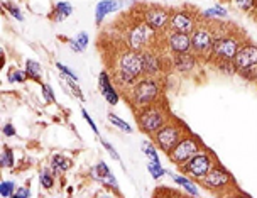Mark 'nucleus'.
<instances>
[{
  "mask_svg": "<svg viewBox=\"0 0 257 198\" xmlns=\"http://www.w3.org/2000/svg\"><path fill=\"white\" fill-rule=\"evenodd\" d=\"M245 43V34L235 29L233 26H225L223 22L215 24V41L212 46L208 63L218 61H233V56L237 54L238 48Z\"/></svg>",
  "mask_w": 257,
  "mask_h": 198,
  "instance_id": "1",
  "label": "nucleus"
},
{
  "mask_svg": "<svg viewBox=\"0 0 257 198\" xmlns=\"http://www.w3.org/2000/svg\"><path fill=\"white\" fill-rule=\"evenodd\" d=\"M110 76L122 88L131 90L142 78V54L131 48L118 51L115 64L112 66Z\"/></svg>",
  "mask_w": 257,
  "mask_h": 198,
  "instance_id": "2",
  "label": "nucleus"
},
{
  "mask_svg": "<svg viewBox=\"0 0 257 198\" xmlns=\"http://www.w3.org/2000/svg\"><path fill=\"white\" fill-rule=\"evenodd\" d=\"M161 96V85L153 76H142L137 83L127 90V98L134 109H142L158 102Z\"/></svg>",
  "mask_w": 257,
  "mask_h": 198,
  "instance_id": "3",
  "label": "nucleus"
},
{
  "mask_svg": "<svg viewBox=\"0 0 257 198\" xmlns=\"http://www.w3.org/2000/svg\"><path fill=\"white\" fill-rule=\"evenodd\" d=\"M136 115H137V126H139L141 131L144 132V134H148L149 137L153 136L156 131H159V129L171 119L166 105H161L159 100L148 105V107L137 109Z\"/></svg>",
  "mask_w": 257,
  "mask_h": 198,
  "instance_id": "4",
  "label": "nucleus"
},
{
  "mask_svg": "<svg viewBox=\"0 0 257 198\" xmlns=\"http://www.w3.org/2000/svg\"><path fill=\"white\" fill-rule=\"evenodd\" d=\"M186 132H188L186 127L183 126L180 121L169 119L159 131H156L154 134L151 136V139H153V142L159 151H163L164 154H169L173 151V147L183 139V136H185Z\"/></svg>",
  "mask_w": 257,
  "mask_h": 198,
  "instance_id": "5",
  "label": "nucleus"
},
{
  "mask_svg": "<svg viewBox=\"0 0 257 198\" xmlns=\"http://www.w3.org/2000/svg\"><path fill=\"white\" fill-rule=\"evenodd\" d=\"M190 36H191V53L196 54L200 59L208 61L215 41V24H212L210 21L200 22Z\"/></svg>",
  "mask_w": 257,
  "mask_h": 198,
  "instance_id": "6",
  "label": "nucleus"
},
{
  "mask_svg": "<svg viewBox=\"0 0 257 198\" xmlns=\"http://www.w3.org/2000/svg\"><path fill=\"white\" fill-rule=\"evenodd\" d=\"M156 32L153 27H149L142 21V17L137 22H134V26L128 29L127 36H125V43H127V48L134 49V51H139L142 53L144 49H149V48H154L153 46V41L156 38Z\"/></svg>",
  "mask_w": 257,
  "mask_h": 198,
  "instance_id": "7",
  "label": "nucleus"
},
{
  "mask_svg": "<svg viewBox=\"0 0 257 198\" xmlns=\"http://www.w3.org/2000/svg\"><path fill=\"white\" fill-rule=\"evenodd\" d=\"M233 64H235L237 75L247 80H254L257 70V44L244 43L238 48L237 54L233 56Z\"/></svg>",
  "mask_w": 257,
  "mask_h": 198,
  "instance_id": "8",
  "label": "nucleus"
},
{
  "mask_svg": "<svg viewBox=\"0 0 257 198\" xmlns=\"http://www.w3.org/2000/svg\"><path fill=\"white\" fill-rule=\"evenodd\" d=\"M213 164H215L213 154L203 147V149L198 151L195 156H191V158L180 168H181V171L186 173L190 178L196 179V181H201V179L210 173V169L213 168Z\"/></svg>",
  "mask_w": 257,
  "mask_h": 198,
  "instance_id": "9",
  "label": "nucleus"
},
{
  "mask_svg": "<svg viewBox=\"0 0 257 198\" xmlns=\"http://www.w3.org/2000/svg\"><path fill=\"white\" fill-rule=\"evenodd\" d=\"M201 185H203L206 190L217 193V195H223V191H228V190H232V188H235L232 174L218 163H215L213 168L210 169V173L201 179Z\"/></svg>",
  "mask_w": 257,
  "mask_h": 198,
  "instance_id": "10",
  "label": "nucleus"
},
{
  "mask_svg": "<svg viewBox=\"0 0 257 198\" xmlns=\"http://www.w3.org/2000/svg\"><path fill=\"white\" fill-rule=\"evenodd\" d=\"M201 149H203V144H201V141L198 139V137L193 136V134H188L186 132V134L183 136V139L173 147V151L168 156H169V161H171L173 164H176V166H183V164H185L191 156H195Z\"/></svg>",
  "mask_w": 257,
  "mask_h": 198,
  "instance_id": "11",
  "label": "nucleus"
},
{
  "mask_svg": "<svg viewBox=\"0 0 257 198\" xmlns=\"http://www.w3.org/2000/svg\"><path fill=\"white\" fill-rule=\"evenodd\" d=\"M198 24H200V16L196 12L190 11V9H176V11L171 12L168 29L191 34Z\"/></svg>",
  "mask_w": 257,
  "mask_h": 198,
  "instance_id": "12",
  "label": "nucleus"
},
{
  "mask_svg": "<svg viewBox=\"0 0 257 198\" xmlns=\"http://www.w3.org/2000/svg\"><path fill=\"white\" fill-rule=\"evenodd\" d=\"M171 12L173 11H169L166 7L151 6V7H146L144 12H142V21H144L149 27H153L156 32L166 31L169 26Z\"/></svg>",
  "mask_w": 257,
  "mask_h": 198,
  "instance_id": "13",
  "label": "nucleus"
},
{
  "mask_svg": "<svg viewBox=\"0 0 257 198\" xmlns=\"http://www.w3.org/2000/svg\"><path fill=\"white\" fill-rule=\"evenodd\" d=\"M142 54V76L156 78L163 73V58L154 48L144 49Z\"/></svg>",
  "mask_w": 257,
  "mask_h": 198,
  "instance_id": "14",
  "label": "nucleus"
},
{
  "mask_svg": "<svg viewBox=\"0 0 257 198\" xmlns=\"http://www.w3.org/2000/svg\"><path fill=\"white\" fill-rule=\"evenodd\" d=\"M166 48L173 54H183L191 51V36L186 32L169 31L166 36Z\"/></svg>",
  "mask_w": 257,
  "mask_h": 198,
  "instance_id": "15",
  "label": "nucleus"
},
{
  "mask_svg": "<svg viewBox=\"0 0 257 198\" xmlns=\"http://www.w3.org/2000/svg\"><path fill=\"white\" fill-rule=\"evenodd\" d=\"M100 91H102L103 98L107 100L108 105H117L118 100H120V95H118L117 88L112 83V76H110L108 71H102L100 73Z\"/></svg>",
  "mask_w": 257,
  "mask_h": 198,
  "instance_id": "16",
  "label": "nucleus"
},
{
  "mask_svg": "<svg viewBox=\"0 0 257 198\" xmlns=\"http://www.w3.org/2000/svg\"><path fill=\"white\" fill-rule=\"evenodd\" d=\"M200 58L196 54L190 53H183V54H174L173 56V68L181 73H191L198 66Z\"/></svg>",
  "mask_w": 257,
  "mask_h": 198,
  "instance_id": "17",
  "label": "nucleus"
},
{
  "mask_svg": "<svg viewBox=\"0 0 257 198\" xmlns=\"http://www.w3.org/2000/svg\"><path fill=\"white\" fill-rule=\"evenodd\" d=\"M122 6H123V0H102V2H98L95 9V22L100 26L108 14L120 11Z\"/></svg>",
  "mask_w": 257,
  "mask_h": 198,
  "instance_id": "18",
  "label": "nucleus"
},
{
  "mask_svg": "<svg viewBox=\"0 0 257 198\" xmlns=\"http://www.w3.org/2000/svg\"><path fill=\"white\" fill-rule=\"evenodd\" d=\"M169 173V176L173 178V181L176 183V185H180L181 188H185V190L190 193L191 196H198L200 195V190H198V186L195 185V183L191 181L188 176H181V174H174L171 171H168Z\"/></svg>",
  "mask_w": 257,
  "mask_h": 198,
  "instance_id": "19",
  "label": "nucleus"
},
{
  "mask_svg": "<svg viewBox=\"0 0 257 198\" xmlns=\"http://www.w3.org/2000/svg\"><path fill=\"white\" fill-rule=\"evenodd\" d=\"M71 14H73V6L70 2H58L53 9L51 19L56 22H61L66 19V17H70Z\"/></svg>",
  "mask_w": 257,
  "mask_h": 198,
  "instance_id": "20",
  "label": "nucleus"
},
{
  "mask_svg": "<svg viewBox=\"0 0 257 198\" xmlns=\"http://www.w3.org/2000/svg\"><path fill=\"white\" fill-rule=\"evenodd\" d=\"M70 168H71L70 158H64V156H61V154H54L51 158V169H53V173L56 174V176H58V174L66 173Z\"/></svg>",
  "mask_w": 257,
  "mask_h": 198,
  "instance_id": "21",
  "label": "nucleus"
},
{
  "mask_svg": "<svg viewBox=\"0 0 257 198\" xmlns=\"http://www.w3.org/2000/svg\"><path fill=\"white\" fill-rule=\"evenodd\" d=\"M88 43H90L88 32H80V34H78L75 39L68 41V44H70V48H71L75 53H81V51H85V49L88 48Z\"/></svg>",
  "mask_w": 257,
  "mask_h": 198,
  "instance_id": "22",
  "label": "nucleus"
},
{
  "mask_svg": "<svg viewBox=\"0 0 257 198\" xmlns=\"http://www.w3.org/2000/svg\"><path fill=\"white\" fill-rule=\"evenodd\" d=\"M110 174H112V171H110V168L103 163V161H100V163L96 164L95 168H91V176H93L96 181L102 183V185H103L105 181H107Z\"/></svg>",
  "mask_w": 257,
  "mask_h": 198,
  "instance_id": "23",
  "label": "nucleus"
},
{
  "mask_svg": "<svg viewBox=\"0 0 257 198\" xmlns=\"http://www.w3.org/2000/svg\"><path fill=\"white\" fill-rule=\"evenodd\" d=\"M26 73H27V76H29L31 80L41 81V76H43V68H41V64L38 61H34V59H27V61H26Z\"/></svg>",
  "mask_w": 257,
  "mask_h": 198,
  "instance_id": "24",
  "label": "nucleus"
},
{
  "mask_svg": "<svg viewBox=\"0 0 257 198\" xmlns=\"http://www.w3.org/2000/svg\"><path fill=\"white\" fill-rule=\"evenodd\" d=\"M39 181H41V186L43 188L51 190L54 186V181H56V174L53 173V169L44 168V169H41V173H39Z\"/></svg>",
  "mask_w": 257,
  "mask_h": 198,
  "instance_id": "25",
  "label": "nucleus"
},
{
  "mask_svg": "<svg viewBox=\"0 0 257 198\" xmlns=\"http://www.w3.org/2000/svg\"><path fill=\"white\" fill-rule=\"evenodd\" d=\"M16 164V159H14V151L11 147H4L2 156H0V166L2 168H12Z\"/></svg>",
  "mask_w": 257,
  "mask_h": 198,
  "instance_id": "26",
  "label": "nucleus"
},
{
  "mask_svg": "<svg viewBox=\"0 0 257 198\" xmlns=\"http://www.w3.org/2000/svg\"><path fill=\"white\" fill-rule=\"evenodd\" d=\"M233 6L242 12H255L257 0H232Z\"/></svg>",
  "mask_w": 257,
  "mask_h": 198,
  "instance_id": "27",
  "label": "nucleus"
},
{
  "mask_svg": "<svg viewBox=\"0 0 257 198\" xmlns=\"http://www.w3.org/2000/svg\"><path fill=\"white\" fill-rule=\"evenodd\" d=\"M142 153H144L146 156H149L151 161H154V163H161L159 154H158V151H156V146L153 144V142H149V141L142 142Z\"/></svg>",
  "mask_w": 257,
  "mask_h": 198,
  "instance_id": "28",
  "label": "nucleus"
},
{
  "mask_svg": "<svg viewBox=\"0 0 257 198\" xmlns=\"http://www.w3.org/2000/svg\"><path fill=\"white\" fill-rule=\"evenodd\" d=\"M108 121L112 122L115 127L120 129V131L127 132V134H131V132H132V126H131V124H127L125 121H122V119H118L115 114H112V112H110V114H108Z\"/></svg>",
  "mask_w": 257,
  "mask_h": 198,
  "instance_id": "29",
  "label": "nucleus"
},
{
  "mask_svg": "<svg viewBox=\"0 0 257 198\" xmlns=\"http://www.w3.org/2000/svg\"><path fill=\"white\" fill-rule=\"evenodd\" d=\"M16 190H17V185L14 181H2L0 183V195L4 198H11L16 195Z\"/></svg>",
  "mask_w": 257,
  "mask_h": 198,
  "instance_id": "30",
  "label": "nucleus"
},
{
  "mask_svg": "<svg viewBox=\"0 0 257 198\" xmlns=\"http://www.w3.org/2000/svg\"><path fill=\"white\" fill-rule=\"evenodd\" d=\"M201 17H205V19H212V17H227V11H225L223 7H212V9H206L201 14Z\"/></svg>",
  "mask_w": 257,
  "mask_h": 198,
  "instance_id": "31",
  "label": "nucleus"
},
{
  "mask_svg": "<svg viewBox=\"0 0 257 198\" xmlns=\"http://www.w3.org/2000/svg\"><path fill=\"white\" fill-rule=\"evenodd\" d=\"M148 169H149L151 176H153L154 179H159L161 176H164V174L168 173L166 169L161 166V163H154V161H151V163L148 164Z\"/></svg>",
  "mask_w": 257,
  "mask_h": 198,
  "instance_id": "32",
  "label": "nucleus"
},
{
  "mask_svg": "<svg viewBox=\"0 0 257 198\" xmlns=\"http://www.w3.org/2000/svg\"><path fill=\"white\" fill-rule=\"evenodd\" d=\"M27 78L29 76H27L26 71H19V70H16V68H12V70L9 71V80L14 81V83H24Z\"/></svg>",
  "mask_w": 257,
  "mask_h": 198,
  "instance_id": "33",
  "label": "nucleus"
},
{
  "mask_svg": "<svg viewBox=\"0 0 257 198\" xmlns=\"http://www.w3.org/2000/svg\"><path fill=\"white\" fill-rule=\"evenodd\" d=\"M215 64H217L218 70L222 73H225V75H237V70H235V64H233V61H218Z\"/></svg>",
  "mask_w": 257,
  "mask_h": 198,
  "instance_id": "34",
  "label": "nucleus"
},
{
  "mask_svg": "<svg viewBox=\"0 0 257 198\" xmlns=\"http://www.w3.org/2000/svg\"><path fill=\"white\" fill-rule=\"evenodd\" d=\"M4 7L7 9L9 11V14H11V16L14 17V19L16 21H24V16H22V12H21V9L16 6V4H4Z\"/></svg>",
  "mask_w": 257,
  "mask_h": 198,
  "instance_id": "35",
  "label": "nucleus"
},
{
  "mask_svg": "<svg viewBox=\"0 0 257 198\" xmlns=\"http://www.w3.org/2000/svg\"><path fill=\"white\" fill-rule=\"evenodd\" d=\"M41 90H43V95H44L46 102H49V104L54 102V104H56V96H54V91H53L51 86L43 83V85H41Z\"/></svg>",
  "mask_w": 257,
  "mask_h": 198,
  "instance_id": "36",
  "label": "nucleus"
},
{
  "mask_svg": "<svg viewBox=\"0 0 257 198\" xmlns=\"http://www.w3.org/2000/svg\"><path fill=\"white\" fill-rule=\"evenodd\" d=\"M56 68L59 71H61V75H64V76H68V78H71V80H75V81H78V76H76V73L75 71H71L70 68L68 66H64L63 63H56Z\"/></svg>",
  "mask_w": 257,
  "mask_h": 198,
  "instance_id": "37",
  "label": "nucleus"
},
{
  "mask_svg": "<svg viewBox=\"0 0 257 198\" xmlns=\"http://www.w3.org/2000/svg\"><path fill=\"white\" fill-rule=\"evenodd\" d=\"M81 115H83V117H85V121H86V124H88V126L91 127V131H93V132H95V134H96V136H98V134H100V132H98V127H96V124L93 122V119H91V117H90V114H88V112H86V110H85V109H81Z\"/></svg>",
  "mask_w": 257,
  "mask_h": 198,
  "instance_id": "38",
  "label": "nucleus"
},
{
  "mask_svg": "<svg viewBox=\"0 0 257 198\" xmlns=\"http://www.w3.org/2000/svg\"><path fill=\"white\" fill-rule=\"evenodd\" d=\"M102 144H103V147H105V151H107V153L110 154V158L112 159H120V156H118V153L115 149H113V146L110 144V142H107L105 139H102Z\"/></svg>",
  "mask_w": 257,
  "mask_h": 198,
  "instance_id": "39",
  "label": "nucleus"
},
{
  "mask_svg": "<svg viewBox=\"0 0 257 198\" xmlns=\"http://www.w3.org/2000/svg\"><path fill=\"white\" fill-rule=\"evenodd\" d=\"M2 132H4V136L12 137V136H16V127H14L12 124H6L4 129H2Z\"/></svg>",
  "mask_w": 257,
  "mask_h": 198,
  "instance_id": "40",
  "label": "nucleus"
},
{
  "mask_svg": "<svg viewBox=\"0 0 257 198\" xmlns=\"http://www.w3.org/2000/svg\"><path fill=\"white\" fill-rule=\"evenodd\" d=\"M16 198H21V196H31V190L29 188H26V186H19L16 190V195H14Z\"/></svg>",
  "mask_w": 257,
  "mask_h": 198,
  "instance_id": "41",
  "label": "nucleus"
},
{
  "mask_svg": "<svg viewBox=\"0 0 257 198\" xmlns=\"http://www.w3.org/2000/svg\"><path fill=\"white\" fill-rule=\"evenodd\" d=\"M254 81L257 83V70H255V75H254Z\"/></svg>",
  "mask_w": 257,
  "mask_h": 198,
  "instance_id": "42",
  "label": "nucleus"
},
{
  "mask_svg": "<svg viewBox=\"0 0 257 198\" xmlns=\"http://www.w3.org/2000/svg\"><path fill=\"white\" fill-rule=\"evenodd\" d=\"M254 14H255V19H257V9H255V12H254Z\"/></svg>",
  "mask_w": 257,
  "mask_h": 198,
  "instance_id": "43",
  "label": "nucleus"
}]
</instances>
